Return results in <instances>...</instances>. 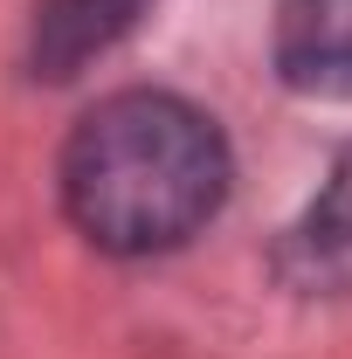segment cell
Returning <instances> with one entry per match:
<instances>
[{"instance_id":"1","label":"cell","mask_w":352,"mask_h":359,"mask_svg":"<svg viewBox=\"0 0 352 359\" xmlns=\"http://www.w3.org/2000/svg\"><path fill=\"white\" fill-rule=\"evenodd\" d=\"M228 145L173 90H118L62 145V208L111 256H159L221 215Z\"/></svg>"},{"instance_id":"2","label":"cell","mask_w":352,"mask_h":359,"mask_svg":"<svg viewBox=\"0 0 352 359\" xmlns=\"http://www.w3.org/2000/svg\"><path fill=\"white\" fill-rule=\"evenodd\" d=\"M276 69L304 97L352 104V0H276Z\"/></svg>"},{"instance_id":"3","label":"cell","mask_w":352,"mask_h":359,"mask_svg":"<svg viewBox=\"0 0 352 359\" xmlns=\"http://www.w3.org/2000/svg\"><path fill=\"white\" fill-rule=\"evenodd\" d=\"M283 276L297 290H318V297H352V152L332 166V180L318 187L297 228L283 235Z\"/></svg>"},{"instance_id":"4","label":"cell","mask_w":352,"mask_h":359,"mask_svg":"<svg viewBox=\"0 0 352 359\" xmlns=\"http://www.w3.org/2000/svg\"><path fill=\"white\" fill-rule=\"evenodd\" d=\"M152 0H42L35 7V76H76L138 28Z\"/></svg>"}]
</instances>
